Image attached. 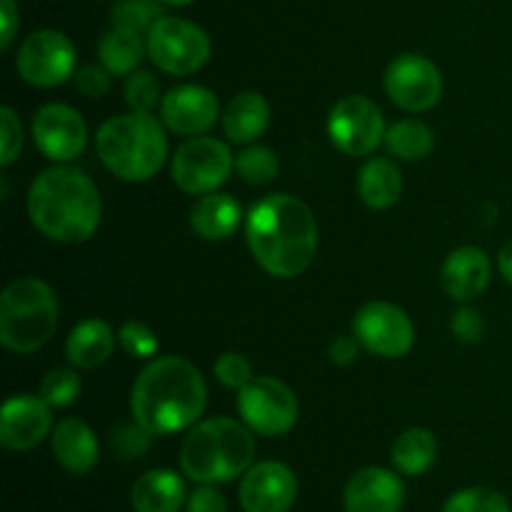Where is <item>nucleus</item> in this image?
Wrapping results in <instances>:
<instances>
[{"mask_svg": "<svg viewBox=\"0 0 512 512\" xmlns=\"http://www.w3.org/2000/svg\"><path fill=\"white\" fill-rule=\"evenodd\" d=\"M73 78L80 93L88 98H105L113 85V73L105 65H83L80 70H75Z\"/></svg>", "mask_w": 512, "mask_h": 512, "instance_id": "4c0bfd02", "label": "nucleus"}, {"mask_svg": "<svg viewBox=\"0 0 512 512\" xmlns=\"http://www.w3.org/2000/svg\"><path fill=\"white\" fill-rule=\"evenodd\" d=\"M238 498L245 512H288L298 498V478L288 465L265 460L250 465Z\"/></svg>", "mask_w": 512, "mask_h": 512, "instance_id": "dca6fc26", "label": "nucleus"}, {"mask_svg": "<svg viewBox=\"0 0 512 512\" xmlns=\"http://www.w3.org/2000/svg\"><path fill=\"white\" fill-rule=\"evenodd\" d=\"M135 512H180L188 503L185 483L173 470H150L133 485Z\"/></svg>", "mask_w": 512, "mask_h": 512, "instance_id": "b1692460", "label": "nucleus"}, {"mask_svg": "<svg viewBox=\"0 0 512 512\" xmlns=\"http://www.w3.org/2000/svg\"><path fill=\"white\" fill-rule=\"evenodd\" d=\"M80 383L78 368H55L40 380V398L50 405V408H70L75 400L80 398Z\"/></svg>", "mask_w": 512, "mask_h": 512, "instance_id": "c756f323", "label": "nucleus"}, {"mask_svg": "<svg viewBox=\"0 0 512 512\" xmlns=\"http://www.w3.org/2000/svg\"><path fill=\"white\" fill-rule=\"evenodd\" d=\"M150 438H153V435H150L145 428H140L138 423L120 425V428L113 433L115 455L123 460L143 458L150 448Z\"/></svg>", "mask_w": 512, "mask_h": 512, "instance_id": "c9c22d12", "label": "nucleus"}, {"mask_svg": "<svg viewBox=\"0 0 512 512\" xmlns=\"http://www.w3.org/2000/svg\"><path fill=\"white\" fill-rule=\"evenodd\" d=\"M118 338L125 353L133 355V358H153L160 348L153 330H150L145 323H138V320H128V323L120 328Z\"/></svg>", "mask_w": 512, "mask_h": 512, "instance_id": "f704fd0d", "label": "nucleus"}, {"mask_svg": "<svg viewBox=\"0 0 512 512\" xmlns=\"http://www.w3.org/2000/svg\"><path fill=\"white\" fill-rule=\"evenodd\" d=\"M243 210L233 195L225 193H208L200 195L195 205L190 208V228L198 238L203 240H225L240 228Z\"/></svg>", "mask_w": 512, "mask_h": 512, "instance_id": "4be33fe9", "label": "nucleus"}, {"mask_svg": "<svg viewBox=\"0 0 512 512\" xmlns=\"http://www.w3.org/2000/svg\"><path fill=\"white\" fill-rule=\"evenodd\" d=\"M145 55H148L145 33L128 28V25L113 23L98 43L100 65H105L113 75L135 73Z\"/></svg>", "mask_w": 512, "mask_h": 512, "instance_id": "393cba45", "label": "nucleus"}, {"mask_svg": "<svg viewBox=\"0 0 512 512\" xmlns=\"http://www.w3.org/2000/svg\"><path fill=\"white\" fill-rule=\"evenodd\" d=\"M125 103L130 105V110H138V113H153L160 105V88L158 80L148 70H135L125 80Z\"/></svg>", "mask_w": 512, "mask_h": 512, "instance_id": "473e14b6", "label": "nucleus"}, {"mask_svg": "<svg viewBox=\"0 0 512 512\" xmlns=\"http://www.w3.org/2000/svg\"><path fill=\"white\" fill-rule=\"evenodd\" d=\"M238 413L253 433L263 438H278L295 428L300 405L288 385L260 375L238 390Z\"/></svg>", "mask_w": 512, "mask_h": 512, "instance_id": "1a4fd4ad", "label": "nucleus"}, {"mask_svg": "<svg viewBox=\"0 0 512 512\" xmlns=\"http://www.w3.org/2000/svg\"><path fill=\"white\" fill-rule=\"evenodd\" d=\"M490 273L493 268H490L488 255L473 245H463L445 258L440 268V285L453 300L470 303L488 290Z\"/></svg>", "mask_w": 512, "mask_h": 512, "instance_id": "6ab92c4d", "label": "nucleus"}, {"mask_svg": "<svg viewBox=\"0 0 512 512\" xmlns=\"http://www.w3.org/2000/svg\"><path fill=\"white\" fill-rule=\"evenodd\" d=\"M360 340L355 335H338V338L330 343L328 355H330V363L338 365V368H345V365L355 363V358L360 355Z\"/></svg>", "mask_w": 512, "mask_h": 512, "instance_id": "a19ab883", "label": "nucleus"}, {"mask_svg": "<svg viewBox=\"0 0 512 512\" xmlns=\"http://www.w3.org/2000/svg\"><path fill=\"white\" fill-rule=\"evenodd\" d=\"M208 403V388L190 360L155 358L140 370L130 393L133 420L150 435H175L193 428Z\"/></svg>", "mask_w": 512, "mask_h": 512, "instance_id": "f03ea898", "label": "nucleus"}, {"mask_svg": "<svg viewBox=\"0 0 512 512\" xmlns=\"http://www.w3.org/2000/svg\"><path fill=\"white\" fill-rule=\"evenodd\" d=\"M50 445L58 465L68 473L85 475L98 465V438L83 420H60L50 435Z\"/></svg>", "mask_w": 512, "mask_h": 512, "instance_id": "aec40b11", "label": "nucleus"}, {"mask_svg": "<svg viewBox=\"0 0 512 512\" xmlns=\"http://www.w3.org/2000/svg\"><path fill=\"white\" fill-rule=\"evenodd\" d=\"M165 5H173V8H180V5H190L195 3V0H163Z\"/></svg>", "mask_w": 512, "mask_h": 512, "instance_id": "c03bdc74", "label": "nucleus"}, {"mask_svg": "<svg viewBox=\"0 0 512 512\" xmlns=\"http://www.w3.org/2000/svg\"><path fill=\"white\" fill-rule=\"evenodd\" d=\"M385 130L383 110L368 95H345L328 113L330 143L350 158L373 155L385 140Z\"/></svg>", "mask_w": 512, "mask_h": 512, "instance_id": "9d476101", "label": "nucleus"}, {"mask_svg": "<svg viewBox=\"0 0 512 512\" xmlns=\"http://www.w3.org/2000/svg\"><path fill=\"white\" fill-rule=\"evenodd\" d=\"M438 458V440L428 428H410L393 443V465L398 473L423 475Z\"/></svg>", "mask_w": 512, "mask_h": 512, "instance_id": "bb28decb", "label": "nucleus"}, {"mask_svg": "<svg viewBox=\"0 0 512 512\" xmlns=\"http://www.w3.org/2000/svg\"><path fill=\"white\" fill-rule=\"evenodd\" d=\"M235 170V155L228 143L210 135H195L178 145L170 160L173 183L188 195L215 193Z\"/></svg>", "mask_w": 512, "mask_h": 512, "instance_id": "6e6552de", "label": "nucleus"}, {"mask_svg": "<svg viewBox=\"0 0 512 512\" xmlns=\"http://www.w3.org/2000/svg\"><path fill=\"white\" fill-rule=\"evenodd\" d=\"M0 20H3V30H0V50H10L15 33H18L20 23V8L15 0H0Z\"/></svg>", "mask_w": 512, "mask_h": 512, "instance_id": "79ce46f5", "label": "nucleus"}, {"mask_svg": "<svg viewBox=\"0 0 512 512\" xmlns=\"http://www.w3.org/2000/svg\"><path fill=\"white\" fill-rule=\"evenodd\" d=\"M450 330L460 343H480L485 338V320L478 310L473 308H458L450 320Z\"/></svg>", "mask_w": 512, "mask_h": 512, "instance_id": "58836bf2", "label": "nucleus"}, {"mask_svg": "<svg viewBox=\"0 0 512 512\" xmlns=\"http://www.w3.org/2000/svg\"><path fill=\"white\" fill-rule=\"evenodd\" d=\"M498 268H500V275H503V278L512 285V240H510V243H505L503 248H500Z\"/></svg>", "mask_w": 512, "mask_h": 512, "instance_id": "37998d69", "label": "nucleus"}, {"mask_svg": "<svg viewBox=\"0 0 512 512\" xmlns=\"http://www.w3.org/2000/svg\"><path fill=\"white\" fill-rule=\"evenodd\" d=\"M280 170L278 155L265 145H248L235 155V173L245 180L248 185H265L275 180Z\"/></svg>", "mask_w": 512, "mask_h": 512, "instance_id": "c85d7f7f", "label": "nucleus"}, {"mask_svg": "<svg viewBox=\"0 0 512 512\" xmlns=\"http://www.w3.org/2000/svg\"><path fill=\"white\" fill-rule=\"evenodd\" d=\"M245 240L265 273L280 280L298 278L318 253V220L300 198L273 193L250 208Z\"/></svg>", "mask_w": 512, "mask_h": 512, "instance_id": "f257e3e1", "label": "nucleus"}, {"mask_svg": "<svg viewBox=\"0 0 512 512\" xmlns=\"http://www.w3.org/2000/svg\"><path fill=\"white\" fill-rule=\"evenodd\" d=\"M405 488L393 470L363 468L345 485V512H400Z\"/></svg>", "mask_w": 512, "mask_h": 512, "instance_id": "a211bd4d", "label": "nucleus"}, {"mask_svg": "<svg viewBox=\"0 0 512 512\" xmlns=\"http://www.w3.org/2000/svg\"><path fill=\"white\" fill-rule=\"evenodd\" d=\"M53 428V408L40 395H15L0 410V443L13 453L38 448Z\"/></svg>", "mask_w": 512, "mask_h": 512, "instance_id": "2eb2a0df", "label": "nucleus"}, {"mask_svg": "<svg viewBox=\"0 0 512 512\" xmlns=\"http://www.w3.org/2000/svg\"><path fill=\"white\" fill-rule=\"evenodd\" d=\"M148 58L168 75H193L208 63L210 38L193 20L163 15L145 33Z\"/></svg>", "mask_w": 512, "mask_h": 512, "instance_id": "0eeeda50", "label": "nucleus"}, {"mask_svg": "<svg viewBox=\"0 0 512 512\" xmlns=\"http://www.w3.org/2000/svg\"><path fill=\"white\" fill-rule=\"evenodd\" d=\"M30 223L63 245L85 243L103 220V200L93 180L73 165L43 170L28 190Z\"/></svg>", "mask_w": 512, "mask_h": 512, "instance_id": "7ed1b4c3", "label": "nucleus"}, {"mask_svg": "<svg viewBox=\"0 0 512 512\" xmlns=\"http://www.w3.org/2000/svg\"><path fill=\"white\" fill-rule=\"evenodd\" d=\"M58 318V298L45 280H13L0 295V343L10 353H35L55 335Z\"/></svg>", "mask_w": 512, "mask_h": 512, "instance_id": "423d86ee", "label": "nucleus"}, {"mask_svg": "<svg viewBox=\"0 0 512 512\" xmlns=\"http://www.w3.org/2000/svg\"><path fill=\"white\" fill-rule=\"evenodd\" d=\"M358 193L368 208L390 210L403 195V175L388 158H370L358 173Z\"/></svg>", "mask_w": 512, "mask_h": 512, "instance_id": "a878e982", "label": "nucleus"}, {"mask_svg": "<svg viewBox=\"0 0 512 512\" xmlns=\"http://www.w3.org/2000/svg\"><path fill=\"white\" fill-rule=\"evenodd\" d=\"M253 430L233 418L195 423L180 445V468L195 483H230L245 475L255 458Z\"/></svg>", "mask_w": 512, "mask_h": 512, "instance_id": "39448f33", "label": "nucleus"}, {"mask_svg": "<svg viewBox=\"0 0 512 512\" xmlns=\"http://www.w3.org/2000/svg\"><path fill=\"white\" fill-rule=\"evenodd\" d=\"M115 350V333L105 320L88 318L70 330L65 340V358L78 370H95L110 360Z\"/></svg>", "mask_w": 512, "mask_h": 512, "instance_id": "412c9836", "label": "nucleus"}, {"mask_svg": "<svg viewBox=\"0 0 512 512\" xmlns=\"http://www.w3.org/2000/svg\"><path fill=\"white\" fill-rule=\"evenodd\" d=\"M163 0H120L113 8V23L148 33L163 18Z\"/></svg>", "mask_w": 512, "mask_h": 512, "instance_id": "2f4dec72", "label": "nucleus"}, {"mask_svg": "<svg viewBox=\"0 0 512 512\" xmlns=\"http://www.w3.org/2000/svg\"><path fill=\"white\" fill-rule=\"evenodd\" d=\"M220 103L213 90L203 85H178L160 100V120L175 135L195 138L218 123Z\"/></svg>", "mask_w": 512, "mask_h": 512, "instance_id": "f3484780", "label": "nucleus"}, {"mask_svg": "<svg viewBox=\"0 0 512 512\" xmlns=\"http://www.w3.org/2000/svg\"><path fill=\"white\" fill-rule=\"evenodd\" d=\"M270 105L255 90L238 93L223 110V130L230 143L250 145L268 130Z\"/></svg>", "mask_w": 512, "mask_h": 512, "instance_id": "5701e85b", "label": "nucleus"}, {"mask_svg": "<svg viewBox=\"0 0 512 512\" xmlns=\"http://www.w3.org/2000/svg\"><path fill=\"white\" fill-rule=\"evenodd\" d=\"M185 510L188 512H225L228 505H225L223 493H220L215 485L200 483L198 488L190 493L188 503H185Z\"/></svg>", "mask_w": 512, "mask_h": 512, "instance_id": "ea45409f", "label": "nucleus"}, {"mask_svg": "<svg viewBox=\"0 0 512 512\" xmlns=\"http://www.w3.org/2000/svg\"><path fill=\"white\" fill-rule=\"evenodd\" d=\"M385 93L405 113H428L443 98V73L420 53L398 55L385 70Z\"/></svg>", "mask_w": 512, "mask_h": 512, "instance_id": "f8f14e48", "label": "nucleus"}, {"mask_svg": "<svg viewBox=\"0 0 512 512\" xmlns=\"http://www.w3.org/2000/svg\"><path fill=\"white\" fill-rule=\"evenodd\" d=\"M98 158L115 178L125 183H145L155 178L168 158V135L163 120L153 113L130 110L113 115L95 133Z\"/></svg>", "mask_w": 512, "mask_h": 512, "instance_id": "20e7f679", "label": "nucleus"}, {"mask_svg": "<svg viewBox=\"0 0 512 512\" xmlns=\"http://www.w3.org/2000/svg\"><path fill=\"white\" fill-rule=\"evenodd\" d=\"M443 512H510V503L493 488H465L450 495Z\"/></svg>", "mask_w": 512, "mask_h": 512, "instance_id": "7c9ffc66", "label": "nucleus"}, {"mask_svg": "<svg viewBox=\"0 0 512 512\" xmlns=\"http://www.w3.org/2000/svg\"><path fill=\"white\" fill-rule=\"evenodd\" d=\"M78 55L73 40L53 28L30 33L15 55L18 75L33 88H55L75 75Z\"/></svg>", "mask_w": 512, "mask_h": 512, "instance_id": "9b49d317", "label": "nucleus"}, {"mask_svg": "<svg viewBox=\"0 0 512 512\" xmlns=\"http://www.w3.org/2000/svg\"><path fill=\"white\" fill-rule=\"evenodd\" d=\"M33 140L48 160L70 163L88 145V125L70 105L48 103L33 115Z\"/></svg>", "mask_w": 512, "mask_h": 512, "instance_id": "4468645a", "label": "nucleus"}, {"mask_svg": "<svg viewBox=\"0 0 512 512\" xmlns=\"http://www.w3.org/2000/svg\"><path fill=\"white\" fill-rule=\"evenodd\" d=\"M383 145L393 158L405 160V163H415L433 153L435 148V133L425 123L413 118L398 120L385 130Z\"/></svg>", "mask_w": 512, "mask_h": 512, "instance_id": "cd10ccee", "label": "nucleus"}, {"mask_svg": "<svg viewBox=\"0 0 512 512\" xmlns=\"http://www.w3.org/2000/svg\"><path fill=\"white\" fill-rule=\"evenodd\" d=\"M213 370H215V378H218L220 383L230 390L245 388V385L255 378L253 363H250L243 353H233V350H228V353L220 355V358L215 360Z\"/></svg>", "mask_w": 512, "mask_h": 512, "instance_id": "72a5a7b5", "label": "nucleus"}, {"mask_svg": "<svg viewBox=\"0 0 512 512\" xmlns=\"http://www.w3.org/2000/svg\"><path fill=\"white\" fill-rule=\"evenodd\" d=\"M0 133H3V155H0V165L8 168L18 160L20 150H23V123L15 115L10 105L0 108Z\"/></svg>", "mask_w": 512, "mask_h": 512, "instance_id": "e433bc0d", "label": "nucleus"}, {"mask_svg": "<svg viewBox=\"0 0 512 512\" xmlns=\"http://www.w3.org/2000/svg\"><path fill=\"white\" fill-rule=\"evenodd\" d=\"M353 335L368 353L378 358H403L415 345L413 320L403 308L385 300L365 303L353 318Z\"/></svg>", "mask_w": 512, "mask_h": 512, "instance_id": "ddd939ff", "label": "nucleus"}]
</instances>
